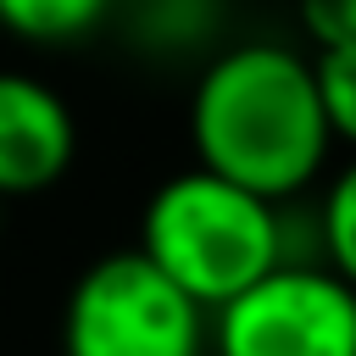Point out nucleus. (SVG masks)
I'll return each mask as SVG.
<instances>
[{"mask_svg": "<svg viewBox=\"0 0 356 356\" xmlns=\"http://www.w3.org/2000/svg\"><path fill=\"white\" fill-rule=\"evenodd\" d=\"M312 61H317V89H323V106H328L334 139L356 150V44L317 50Z\"/></svg>", "mask_w": 356, "mask_h": 356, "instance_id": "9", "label": "nucleus"}, {"mask_svg": "<svg viewBox=\"0 0 356 356\" xmlns=\"http://www.w3.org/2000/svg\"><path fill=\"white\" fill-rule=\"evenodd\" d=\"M206 306L139 245L95 256L61 306V356H200Z\"/></svg>", "mask_w": 356, "mask_h": 356, "instance_id": "3", "label": "nucleus"}, {"mask_svg": "<svg viewBox=\"0 0 356 356\" xmlns=\"http://www.w3.org/2000/svg\"><path fill=\"white\" fill-rule=\"evenodd\" d=\"M211 317L217 356H356V289L328 261H284Z\"/></svg>", "mask_w": 356, "mask_h": 356, "instance_id": "4", "label": "nucleus"}, {"mask_svg": "<svg viewBox=\"0 0 356 356\" xmlns=\"http://www.w3.org/2000/svg\"><path fill=\"white\" fill-rule=\"evenodd\" d=\"M189 145L200 167L267 200L312 189L334 150L317 61L278 39H245L206 56L189 95Z\"/></svg>", "mask_w": 356, "mask_h": 356, "instance_id": "1", "label": "nucleus"}, {"mask_svg": "<svg viewBox=\"0 0 356 356\" xmlns=\"http://www.w3.org/2000/svg\"><path fill=\"white\" fill-rule=\"evenodd\" d=\"M0 222H6V200H0Z\"/></svg>", "mask_w": 356, "mask_h": 356, "instance_id": "11", "label": "nucleus"}, {"mask_svg": "<svg viewBox=\"0 0 356 356\" xmlns=\"http://www.w3.org/2000/svg\"><path fill=\"white\" fill-rule=\"evenodd\" d=\"M139 250L206 312L261 284L289 256V222L278 200L217 178L211 167L172 172L139 211Z\"/></svg>", "mask_w": 356, "mask_h": 356, "instance_id": "2", "label": "nucleus"}, {"mask_svg": "<svg viewBox=\"0 0 356 356\" xmlns=\"http://www.w3.org/2000/svg\"><path fill=\"white\" fill-rule=\"evenodd\" d=\"M117 17L128 44L161 61L200 56L222 33V0H117Z\"/></svg>", "mask_w": 356, "mask_h": 356, "instance_id": "6", "label": "nucleus"}, {"mask_svg": "<svg viewBox=\"0 0 356 356\" xmlns=\"http://www.w3.org/2000/svg\"><path fill=\"white\" fill-rule=\"evenodd\" d=\"M317 239H323L328 267L356 289V161H345V167L328 178L323 217H317Z\"/></svg>", "mask_w": 356, "mask_h": 356, "instance_id": "8", "label": "nucleus"}, {"mask_svg": "<svg viewBox=\"0 0 356 356\" xmlns=\"http://www.w3.org/2000/svg\"><path fill=\"white\" fill-rule=\"evenodd\" d=\"M117 17V0H0V28L22 44L61 50Z\"/></svg>", "mask_w": 356, "mask_h": 356, "instance_id": "7", "label": "nucleus"}, {"mask_svg": "<svg viewBox=\"0 0 356 356\" xmlns=\"http://www.w3.org/2000/svg\"><path fill=\"white\" fill-rule=\"evenodd\" d=\"M295 17L317 50L356 44V0H295Z\"/></svg>", "mask_w": 356, "mask_h": 356, "instance_id": "10", "label": "nucleus"}, {"mask_svg": "<svg viewBox=\"0 0 356 356\" xmlns=\"http://www.w3.org/2000/svg\"><path fill=\"white\" fill-rule=\"evenodd\" d=\"M78 156L72 106L33 72L0 67V200L44 195Z\"/></svg>", "mask_w": 356, "mask_h": 356, "instance_id": "5", "label": "nucleus"}]
</instances>
